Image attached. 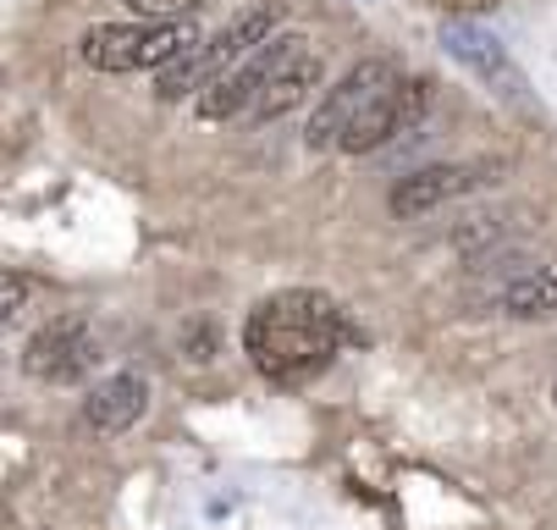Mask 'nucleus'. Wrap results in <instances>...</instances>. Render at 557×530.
Wrapping results in <instances>:
<instances>
[{"instance_id":"nucleus-1","label":"nucleus","mask_w":557,"mask_h":530,"mask_svg":"<svg viewBox=\"0 0 557 530\" xmlns=\"http://www.w3.org/2000/svg\"><path fill=\"white\" fill-rule=\"evenodd\" d=\"M244 348L255 370L276 387H298L309 375H321L337 348H343V310L332 293L314 287H282L249 310L244 321Z\"/></svg>"},{"instance_id":"nucleus-2","label":"nucleus","mask_w":557,"mask_h":530,"mask_svg":"<svg viewBox=\"0 0 557 530\" xmlns=\"http://www.w3.org/2000/svg\"><path fill=\"white\" fill-rule=\"evenodd\" d=\"M276 28V7H255V12H237L215 39H199L188 56H177L166 72H161V100H183V95H199L210 89L221 72L244 66L249 50H260Z\"/></svg>"},{"instance_id":"nucleus-3","label":"nucleus","mask_w":557,"mask_h":530,"mask_svg":"<svg viewBox=\"0 0 557 530\" xmlns=\"http://www.w3.org/2000/svg\"><path fill=\"white\" fill-rule=\"evenodd\" d=\"M199 45L194 23H100L84 34L77 56H84L95 72H144V66H172L177 56H188Z\"/></svg>"},{"instance_id":"nucleus-4","label":"nucleus","mask_w":557,"mask_h":530,"mask_svg":"<svg viewBox=\"0 0 557 530\" xmlns=\"http://www.w3.org/2000/svg\"><path fill=\"white\" fill-rule=\"evenodd\" d=\"M397 84H404V72H397L392 61H359L354 72H343V78L326 89V100L314 106V116H309V149H343V138H348V127L381 100V95H392Z\"/></svg>"},{"instance_id":"nucleus-5","label":"nucleus","mask_w":557,"mask_h":530,"mask_svg":"<svg viewBox=\"0 0 557 530\" xmlns=\"http://www.w3.org/2000/svg\"><path fill=\"white\" fill-rule=\"evenodd\" d=\"M95 365H100V337L84 316H55L50 326H39L23 343V370L34 382H50V387L84 382Z\"/></svg>"},{"instance_id":"nucleus-6","label":"nucleus","mask_w":557,"mask_h":530,"mask_svg":"<svg viewBox=\"0 0 557 530\" xmlns=\"http://www.w3.org/2000/svg\"><path fill=\"white\" fill-rule=\"evenodd\" d=\"M314 89H321V56L309 50L304 34H276L265 45V78H260V95H255V116L271 122V116H287L298 111Z\"/></svg>"},{"instance_id":"nucleus-7","label":"nucleus","mask_w":557,"mask_h":530,"mask_svg":"<svg viewBox=\"0 0 557 530\" xmlns=\"http://www.w3.org/2000/svg\"><path fill=\"white\" fill-rule=\"evenodd\" d=\"M442 45H447V56H453L458 66H469L492 95H503V100H513V106H530V95H524V72L513 66V56L503 50L497 34L474 28V23H447V28H442Z\"/></svg>"},{"instance_id":"nucleus-8","label":"nucleus","mask_w":557,"mask_h":530,"mask_svg":"<svg viewBox=\"0 0 557 530\" xmlns=\"http://www.w3.org/2000/svg\"><path fill=\"white\" fill-rule=\"evenodd\" d=\"M481 183H486L481 167H425V172H409L404 183H397L386 205H392V215L414 221V215H431L436 205H447V199H458L469 188H481Z\"/></svg>"},{"instance_id":"nucleus-9","label":"nucleus","mask_w":557,"mask_h":530,"mask_svg":"<svg viewBox=\"0 0 557 530\" xmlns=\"http://www.w3.org/2000/svg\"><path fill=\"white\" fill-rule=\"evenodd\" d=\"M144 409H149V382H144V375H106V382L84 398V420L100 436H116V431L138 426Z\"/></svg>"},{"instance_id":"nucleus-10","label":"nucleus","mask_w":557,"mask_h":530,"mask_svg":"<svg viewBox=\"0 0 557 530\" xmlns=\"http://www.w3.org/2000/svg\"><path fill=\"white\" fill-rule=\"evenodd\" d=\"M265 45H271V39H265ZM265 45H260V50H255L244 66L221 72V78H215L210 89H199V95H194L205 122H232V116H244V111L255 106V95H260V78H265Z\"/></svg>"},{"instance_id":"nucleus-11","label":"nucleus","mask_w":557,"mask_h":530,"mask_svg":"<svg viewBox=\"0 0 557 530\" xmlns=\"http://www.w3.org/2000/svg\"><path fill=\"white\" fill-rule=\"evenodd\" d=\"M497 310H508L519 321H557V260L508 276L497 287Z\"/></svg>"},{"instance_id":"nucleus-12","label":"nucleus","mask_w":557,"mask_h":530,"mask_svg":"<svg viewBox=\"0 0 557 530\" xmlns=\"http://www.w3.org/2000/svg\"><path fill=\"white\" fill-rule=\"evenodd\" d=\"M127 7H133L138 17H149V23H183L188 12L205 7V0H127Z\"/></svg>"},{"instance_id":"nucleus-13","label":"nucleus","mask_w":557,"mask_h":530,"mask_svg":"<svg viewBox=\"0 0 557 530\" xmlns=\"http://www.w3.org/2000/svg\"><path fill=\"white\" fill-rule=\"evenodd\" d=\"M23 298H28V282H23V276L0 282V321H17V316H23Z\"/></svg>"},{"instance_id":"nucleus-14","label":"nucleus","mask_w":557,"mask_h":530,"mask_svg":"<svg viewBox=\"0 0 557 530\" xmlns=\"http://www.w3.org/2000/svg\"><path fill=\"white\" fill-rule=\"evenodd\" d=\"M431 7H442V12H486V7H497V0H431Z\"/></svg>"}]
</instances>
